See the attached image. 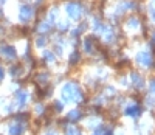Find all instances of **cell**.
<instances>
[{
  "label": "cell",
  "instance_id": "cell-1",
  "mask_svg": "<svg viewBox=\"0 0 155 135\" xmlns=\"http://www.w3.org/2000/svg\"><path fill=\"white\" fill-rule=\"evenodd\" d=\"M31 16H33L31 8H28V6H23V8H22V12H20V17H22V20H28Z\"/></svg>",
  "mask_w": 155,
  "mask_h": 135
},
{
  "label": "cell",
  "instance_id": "cell-2",
  "mask_svg": "<svg viewBox=\"0 0 155 135\" xmlns=\"http://www.w3.org/2000/svg\"><path fill=\"white\" fill-rule=\"evenodd\" d=\"M23 130V127L20 124H12L11 126V135H20Z\"/></svg>",
  "mask_w": 155,
  "mask_h": 135
},
{
  "label": "cell",
  "instance_id": "cell-3",
  "mask_svg": "<svg viewBox=\"0 0 155 135\" xmlns=\"http://www.w3.org/2000/svg\"><path fill=\"white\" fill-rule=\"evenodd\" d=\"M68 135H79V133H78L74 129H70V130H68Z\"/></svg>",
  "mask_w": 155,
  "mask_h": 135
}]
</instances>
